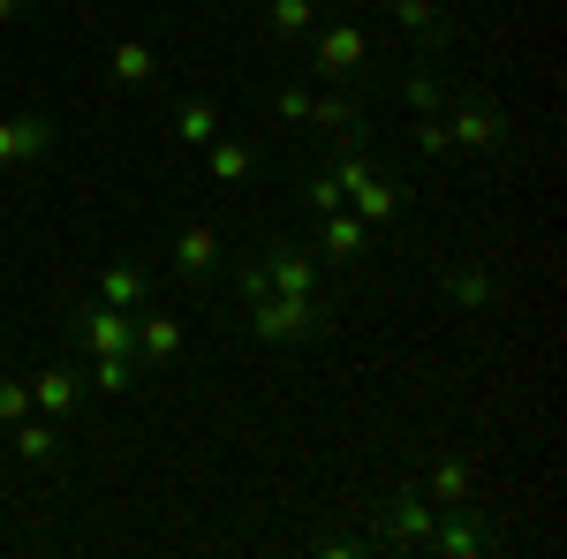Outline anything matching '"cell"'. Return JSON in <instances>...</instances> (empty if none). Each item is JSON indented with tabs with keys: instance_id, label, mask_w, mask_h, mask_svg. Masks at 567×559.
I'll list each match as a JSON object with an SVG mask.
<instances>
[{
	"instance_id": "cell-8",
	"label": "cell",
	"mask_w": 567,
	"mask_h": 559,
	"mask_svg": "<svg viewBox=\"0 0 567 559\" xmlns=\"http://www.w3.org/2000/svg\"><path fill=\"white\" fill-rule=\"evenodd\" d=\"M182 348H189V325L182 318H152V310H136V363L144 371H167V363H182Z\"/></svg>"
},
{
	"instance_id": "cell-6",
	"label": "cell",
	"mask_w": 567,
	"mask_h": 559,
	"mask_svg": "<svg viewBox=\"0 0 567 559\" xmlns=\"http://www.w3.org/2000/svg\"><path fill=\"white\" fill-rule=\"evenodd\" d=\"M76 348L91 355H136V310H114V302H84L76 310Z\"/></svg>"
},
{
	"instance_id": "cell-30",
	"label": "cell",
	"mask_w": 567,
	"mask_h": 559,
	"mask_svg": "<svg viewBox=\"0 0 567 559\" xmlns=\"http://www.w3.org/2000/svg\"><path fill=\"white\" fill-rule=\"evenodd\" d=\"M16 416H31V379H8L0 371V424H16Z\"/></svg>"
},
{
	"instance_id": "cell-19",
	"label": "cell",
	"mask_w": 567,
	"mask_h": 559,
	"mask_svg": "<svg viewBox=\"0 0 567 559\" xmlns=\"http://www.w3.org/2000/svg\"><path fill=\"white\" fill-rule=\"evenodd\" d=\"M76 393H84V379H76L69 363H45L39 379H31V408H39V416H69Z\"/></svg>"
},
{
	"instance_id": "cell-4",
	"label": "cell",
	"mask_w": 567,
	"mask_h": 559,
	"mask_svg": "<svg viewBox=\"0 0 567 559\" xmlns=\"http://www.w3.org/2000/svg\"><path fill=\"white\" fill-rule=\"evenodd\" d=\"M439 122H446V144H462V152H499V144H507V106H499L492 91H477V84L446 91Z\"/></svg>"
},
{
	"instance_id": "cell-1",
	"label": "cell",
	"mask_w": 567,
	"mask_h": 559,
	"mask_svg": "<svg viewBox=\"0 0 567 559\" xmlns=\"http://www.w3.org/2000/svg\"><path fill=\"white\" fill-rule=\"evenodd\" d=\"M243 325H250V341L303 348V341L333 333V302L326 296H243Z\"/></svg>"
},
{
	"instance_id": "cell-23",
	"label": "cell",
	"mask_w": 567,
	"mask_h": 559,
	"mask_svg": "<svg viewBox=\"0 0 567 559\" xmlns=\"http://www.w3.org/2000/svg\"><path fill=\"white\" fill-rule=\"evenodd\" d=\"M446 76H439L432 61H416V69H401V106H409V114H439V106H446Z\"/></svg>"
},
{
	"instance_id": "cell-13",
	"label": "cell",
	"mask_w": 567,
	"mask_h": 559,
	"mask_svg": "<svg viewBox=\"0 0 567 559\" xmlns=\"http://www.w3.org/2000/svg\"><path fill=\"white\" fill-rule=\"evenodd\" d=\"M439 296L454 302V310H492V302H499V280H492L484 265H446V272H439Z\"/></svg>"
},
{
	"instance_id": "cell-27",
	"label": "cell",
	"mask_w": 567,
	"mask_h": 559,
	"mask_svg": "<svg viewBox=\"0 0 567 559\" xmlns=\"http://www.w3.org/2000/svg\"><path fill=\"white\" fill-rule=\"evenodd\" d=\"M310 91L318 84H280L272 91V122H280V130H303L310 122Z\"/></svg>"
},
{
	"instance_id": "cell-7",
	"label": "cell",
	"mask_w": 567,
	"mask_h": 559,
	"mask_svg": "<svg viewBox=\"0 0 567 559\" xmlns=\"http://www.w3.org/2000/svg\"><path fill=\"white\" fill-rule=\"evenodd\" d=\"M424 552H439V559H484V552H499V537H492L470 507H439L432 545H424Z\"/></svg>"
},
{
	"instance_id": "cell-11",
	"label": "cell",
	"mask_w": 567,
	"mask_h": 559,
	"mask_svg": "<svg viewBox=\"0 0 567 559\" xmlns=\"http://www.w3.org/2000/svg\"><path fill=\"white\" fill-rule=\"evenodd\" d=\"M310 130H326L333 144H363V99L355 91H310Z\"/></svg>"
},
{
	"instance_id": "cell-2",
	"label": "cell",
	"mask_w": 567,
	"mask_h": 559,
	"mask_svg": "<svg viewBox=\"0 0 567 559\" xmlns=\"http://www.w3.org/2000/svg\"><path fill=\"white\" fill-rule=\"evenodd\" d=\"M363 545L371 552H424L432 545V521H439V507L424 499V491H386L379 507H363Z\"/></svg>"
},
{
	"instance_id": "cell-16",
	"label": "cell",
	"mask_w": 567,
	"mask_h": 559,
	"mask_svg": "<svg viewBox=\"0 0 567 559\" xmlns=\"http://www.w3.org/2000/svg\"><path fill=\"white\" fill-rule=\"evenodd\" d=\"M159 69H167V61H159V45H144V39H122V45H114V61H106V76H114L122 91L159 84Z\"/></svg>"
},
{
	"instance_id": "cell-31",
	"label": "cell",
	"mask_w": 567,
	"mask_h": 559,
	"mask_svg": "<svg viewBox=\"0 0 567 559\" xmlns=\"http://www.w3.org/2000/svg\"><path fill=\"white\" fill-rule=\"evenodd\" d=\"M318 552H333V559H355V552H371V545H363V537H341V529H326V537H318Z\"/></svg>"
},
{
	"instance_id": "cell-21",
	"label": "cell",
	"mask_w": 567,
	"mask_h": 559,
	"mask_svg": "<svg viewBox=\"0 0 567 559\" xmlns=\"http://www.w3.org/2000/svg\"><path fill=\"white\" fill-rule=\"evenodd\" d=\"M144 296H152L144 265H130V258L99 265V302H114V310H144Z\"/></svg>"
},
{
	"instance_id": "cell-29",
	"label": "cell",
	"mask_w": 567,
	"mask_h": 559,
	"mask_svg": "<svg viewBox=\"0 0 567 559\" xmlns=\"http://www.w3.org/2000/svg\"><path fill=\"white\" fill-rule=\"evenodd\" d=\"M409 144H416L424 159H446V152H454V144H446V122H439V114H416V130H409Z\"/></svg>"
},
{
	"instance_id": "cell-17",
	"label": "cell",
	"mask_w": 567,
	"mask_h": 559,
	"mask_svg": "<svg viewBox=\"0 0 567 559\" xmlns=\"http://www.w3.org/2000/svg\"><path fill=\"white\" fill-rule=\"evenodd\" d=\"M470 491H477L470 462H462V454H439L432 476H424V499H432V507H470Z\"/></svg>"
},
{
	"instance_id": "cell-5",
	"label": "cell",
	"mask_w": 567,
	"mask_h": 559,
	"mask_svg": "<svg viewBox=\"0 0 567 559\" xmlns=\"http://www.w3.org/2000/svg\"><path fill=\"white\" fill-rule=\"evenodd\" d=\"M371 61V39H363V23H349V15H318V31H310V76H326V84H349L355 69Z\"/></svg>"
},
{
	"instance_id": "cell-9",
	"label": "cell",
	"mask_w": 567,
	"mask_h": 559,
	"mask_svg": "<svg viewBox=\"0 0 567 559\" xmlns=\"http://www.w3.org/2000/svg\"><path fill=\"white\" fill-rule=\"evenodd\" d=\"M53 152V122L45 114H0V167H31Z\"/></svg>"
},
{
	"instance_id": "cell-10",
	"label": "cell",
	"mask_w": 567,
	"mask_h": 559,
	"mask_svg": "<svg viewBox=\"0 0 567 559\" xmlns=\"http://www.w3.org/2000/svg\"><path fill=\"white\" fill-rule=\"evenodd\" d=\"M318 258H333V265H355V258H371V227L341 205V213H318V242H310Z\"/></svg>"
},
{
	"instance_id": "cell-3",
	"label": "cell",
	"mask_w": 567,
	"mask_h": 559,
	"mask_svg": "<svg viewBox=\"0 0 567 559\" xmlns=\"http://www.w3.org/2000/svg\"><path fill=\"white\" fill-rule=\"evenodd\" d=\"M243 296H318V250L310 242H272L250 265H235Z\"/></svg>"
},
{
	"instance_id": "cell-32",
	"label": "cell",
	"mask_w": 567,
	"mask_h": 559,
	"mask_svg": "<svg viewBox=\"0 0 567 559\" xmlns=\"http://www.w3.org/2000/svg\"><path fill=\"white\" fill-rule=\"evenodd\" d=\"M16 8H23V0H0V31H8V23H16Z\"/></svg>"
},
{
	"instance_id": "cell-28",
	"label": "cell",
	"mask_w": 567,
	"mask_h": 559,
	"mask_svg": "<svg viewBox=\"0 0 567 559\" xmlns=\"http://www.w3.org/2000/svg\"><path fill=\"white\" fill-rule=\"evenodd\" d=\"M341 205H349V197L333 189V174H326V167H310V174H303V213L318 219V213H341Z\"/></svg>"
},
{
	"instance_id": "cell-25",
	"label": "cell",
	"mask_w": 567,
	"mask_h": 559,
	"mask_svg": "<svg viewBox=\"0 0 567 559\" xmlns=\"http://www.w3.org/2000/svg\"><path fill=\"white\" fill-rule=\"evenodd\" d=\"M326 174H333V189H341V197H355L379 167H371V152H355V144H349V152H333V159H326Z\"/></svg>"
},
{
	"instance_id": "cell-18",
	"label": "cell",
	"mask_w": 567,
	"mask_h": 559,
	"mask_svg": "<svg viewBox=\"0 0 567 559\" xmlns=\"http://www.w3.org/2000/svg\"><path fill=\"white\" fill-rule=\"evenodd\" d=\"M205 174H213L219 189H243V182L258 174V152L235 144V136H213V144H205Z\"/></svg>"
},
{
	"instance_id": "cell-24",
	"label": "cell",
	"mask_w": 567,
	"mask_h": 559,
	"mask_svg": "<svg viewBox=\"0 0 567 559\" xmlns=\"http://www.w3.org/2000/svg\"><path fill=\"white\" fill-rule=\"evenodd\" d=\"M175 136L182 144H213L219 136V106L205 99V91H182L175 99Z\"/></svg>"
},
{
	"instance_id": "cell-22",
	"label": "cell",
	"mask_w": 567,
	"mask_h": 559,
	"mask_svg": "<svg viewBox=\"0 0 567 559\" xmlns=\"http://www.w3.org/2000/svg\"><path fill=\"white\" fill-rule=\"evenodd\" d=\"M265 31L272 45H303L318 31V0H265Z\"/></svg>"
},
{
	"instance_id": "cell-12",
	"label": "cell",
	"mask_w": 567,
	"mask_h": 559,
	"mask_svg": "<svg viewBox=\"0 0 567 559\" xmlns=\"http://www.w3.org/2000/svg\"><path fill=\"white\" fill-rule=\"evenodd\" d=\"M213 265H219V227H213V219H189V227L175 235V272L189 280V288H205Z\"/></svg>"
},
{
	"instance_id": "cell-14",
	"label": "cell",
	"mask_w": 567,
	"mask_h": 559,
	"mask_svg": "<svg viewBox=\"0 0 567 559\" xmlns=\"http://www.w3.org/2000/svg\"><path fill=\"white\" fill-rule=\"evenodd\" d=\"M379 8H386V15H393V23H401V31H409L416 45H432V53L454 39V31H446V8H439V0H379Z\"/></svg>"
},
{
	"instance_id": "cell-26",
	"label": "cell",
	"mask_w": 567,
	"mask_h": 559,
	"mask_svg": "<svg viewBox=\"0 0 567 559\" xmlns=\"http://www.w3.org/2000/svg\"><path fill=\"white\" fill-rule=\"evenodd\" d=\"M136 371H144L136 355H91V386H99V393H130Z\"/></svg>"
},
{
	"instance_id": "cell-15",
	"label": "cell",
	"mask_w": 567,
	"mask_h": 559,
	"mask_svg": "<svg viewBox=\"0 0 567 559\" xmlns=\"http://www.w3.org/2000/svg\"><path fill=\"white\" fill-rule=\"evenodd\" d=\"M349 213L363 219V227H386V219H401V213H409V189H401L393 174H371V182H363V189L349 197Z\"/></svg>"
},
{
	"instance_id": "cell-20",
	"label": "cell",
	"mask_w": 567,
	"mask_h": 559,
	"mask_svg": "<svg viewBox=\"0 0 567 559\" xmlns=\"http://www.w3.org/2000/svg\"><path fill=\"white\" fill-rule=\"evenodd\" d=\"M16 462H31V469H45V462H61V431H53V416H39V408H31V416H16Z\"/></svg>"
}]
</instances>
